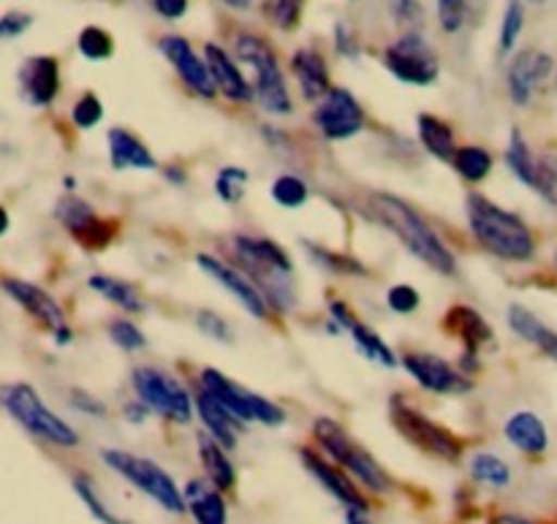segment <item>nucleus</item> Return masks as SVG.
I'll list each match as a JSON object with an SVG mask.
<instances>
[{
    "mask_svg": "<svg viewBox=\"0 0 557 524\" xmlns=\"http://www.w3.org/2000/svg\"><path fill=\"white\" fill-rule=\"evenodd\" d=\"M368 207L370 215H373L381 226L389 228V232L395 234L419 261L433 266L441 275H455V255L449 253V248L441 242L438 234L428 226V221H424L408 201L397 199V196L392 194H373L368 199Z\"/></svg>",
    "mask_w": 557,
    "mask_h": 524,
    "instance_id": "f257e3e1",
    "label": "nucleus"
},
{
    "mask_svg": "<svg viewBox=\"0 0 557 524\" xmlns=\"http://www.w3.org/2000/svg\"><path fill=\"white\" fill-rule=\"evenodd\" d=\"M468 223L487 253L504 261H531L536 253V239L520 215L504 210L482 194L468 196Z\"/></svg>",
    "mask_w": 557,
    "mask_h": 524,
    "instance_id": "f03ea898",
    "label": "nucleus"
},
{
    "mask_svg": "<svg viewBox=\"0 0 557 524\" xmlns=\"http://www.w3.org/2000/svg\"><path fill=\"white\" fill-rule=\"evenodd\" d=\"M234 250H237V264L248 280L259 288L267 302L275 304L277 310H288L297 302V288H294V266L286 250L272 239L256 237H234Z\"/></svg>",
    "mask_w": 557,
    "mask_h": 524,
    "instance_id": "7ed1b4c3",
    "label": "nucleus"
},
{
    "mask_svg": "<svg viewBox=\"0 0 557 524\" xmlns=\"http://www.w3.org/2000/svg\"><path fill=\"white\" fill-rule=\"evenodd\" d=\"M234 49H237V60L253 68V96L259 98L261 109H267L270 114L292 112V96H288L275 49L253 33H243Z\"/></svg>",
    "mask_w": 557,
    "mask_h": 524,
    "instance_id": "20e7f679",
    "label": "nucleus"
},
{
    "mask_svg": "<svg viewBox=\"0 0 557 524\" xmlns=\"http://www.w3.org/2000/svg\"><path fill=\"white\" fill-rule=\"evenodd\" d=\"M101 457L103 462L117 473V476H123L125 482L134 484L141 495L156 500L163 511H169V514H183L185 511L183 492H180L174 478L169 476L158 462L128 454V451H120V449H107Z\"/></svg>",
    "mask_w": 557,
    "mask_h": 524,
    "instance_id": "39448f33",
    "label": "nucleus"
},
{
    "mask_svg": "<svg viewBox=\"0 0 557 524\" xmlns=\"http://www.w3.org/2000/svg\"><path fill=\"white\" fill-rule=\"evenodd\" d=\"M5 411L22 424L30 435L36 438L49 440L52 446L60 449H74L79 444V435L71 429V424H65L63 419L54 416L47 406L41 402V397L36 395V389L27 384H14L5 391Z\"/></svg>",
    "mask_w": 557,
    "mask_h": 524,
    "instance_id": "423d86ee",
    "label": "nucleus"
},
{
    "mask_svg": "<svg viewBox=\"0 0 557 524\" xmlns=\"http://www.w3.org/2000/svg\"><path fill=\"white\" fill-rule=\"evenodd\" d=\"M389 416H392V424L397 427V433H400L408 444L422 449L424 454L438 457V460H446V462H457L462 457L460 440H457L446 427L435 424L433 419L419 413L417 408L403 406L400 400H392Z\"/></svg>",
    "mask_w": 557,
    "mask_h": 524,
    "instance_id": "0eeeda50",
    "label": "nucleus"
},
{
    "mask_svg": "<svg viewBox=\"0 0 557 524\" xmlns=\"http://www.w3.org/2000/svg\"><path fill=\"white\" fill-rule=\"evenodd\" d=\"M384 65L403 85L428 87L438 79V54L422 33H406L389 43L384 52Z\"/></svg>",
    "mask_w": 557,
    "mask_h": 524,
    "instance_id": "6e6552de",
    "label": "nucleus"
},
{
    "mask_svg": "<svg viewBox=\"0 0 557 524\" xmlns=\"http://www.w3.org/2000/svg\"><path fill=\"white\" fill-rule=\"evenodd\" d=\"M134 391L139 402H145L152 413L163 419H172L177 424H188L194 416V402L188 391L169 378L166 373L156 367H136L134 370Z\"/></svg>",
    "mask_w": 557,
    "mask_h": 524,
    "instance_id": "1a4fd4ad",
    "label": "nucleus"
},
{
    "mask_svg": "<svg viewBox=\"0 0 557 524\" xmlns=\"http://www.w3.org/2000/svg\"><path fill=\"white\" fill-rule=\"evenodd\" d=\"M54 217L65 226V232L76 239L85 250H103L114 239V226L112 221H103L96 215L87 201L76 199V196H63L54 207Z\"/></svg>",
    "mask_w": 557,
    "mask_h": 524,
    "instance_id": "9d476101",
    "label": "nucleus"
},
{
    "mask_svg": "<svg viewBox=\"0 0 557 524\" xmlns=\"http://www.w3.org/2000/svg\"><path fill=\"white\" fill-rule=\"evenodd\" d=\"M313 123L319 125V130L326 139L341 141L357 136L364 128V123H368V117H364L362 103L354 98L351 90H346V87H332L330 96L315 109Z\"/></svg>",
    "mask_w": 557,
    "mask_h": 524,
    "instance_id": "9b49d317",
    "label": "nucleus"
},
{
    "mask_svg": "<svg viewBox=\"0 0 557 524\" xmlns=\"http://www.w3.org/2000/svg\"><path fill=\"white\" fill-rule=\"evenodd\" d=\"M506 163H509L511 174L520 179L522 185L536 190L544 199L557 201V166L549 163L547 158H536L528 147L525 136L520 130H511L509 147H506Z\"/></svg>",
    "mask_w": 557,
    "mask_h": 524,
    "instance_id": "f8f14e48",
    "label": "nucleus"
},
{
    "mask_svg": "<svg viewBox=\"0 0 557 524\" xmlns=\"http://www.w3.org/2000/svg\"><path fill=\"white\" fill-rule=\"evenodd\" d=\"M3 288L11 294V299H14L16 304H22V308L38 321V324H44L49 332H52L58 346H69L71 329L65 326L63 308H60V304L54 302L44 288L33 286V283H25V280H16V277H5Z\"/></svg>",
    "mask_w": 557,
    "mask_h": 524,
    "instance_id": "ddd939ff",
    "label": "nucleus"
},
{
    "mask_svg": "<svg viewBox=\"0 0 557 524\" xmlns=\"http://www.w3.org/2000/svg\"><path fill=\"white\" fill-rule=\"evenodd\" d=\"M403 364L408 375H413V380L433 395H466L473 389L471 380L460 370L433 353H408Z\"/></svg>",
    "mask_w": 557,
    "mask_h": 524,
    "instance_id": "4468645a",
    "label": "nucleus"
},
{
    "mask_svg": "<svg viewBox=\"0 0 557 524\" xmlns=\"http://www.w3.org/2000/svg\"><path fill=\"white\" fill-rule=\"evenodd\" d=\"M158 49H161L163 58L177 68L180 79H183L196 96L215 98L218 87L215 82H212L210 68H207V60H201L183 36H163L161 41H158Z\"/></svg>",
    "mask_w": 557,
    "mask_h": 524,
    "instance_id": "2eb2a0df",
    "label": "nucleus"
},
{
    "mask_svg": "<svg viewBox=\"0 0 557 524\" xmlns=\"http://www.w3.org/2000/svg\"><path fill=\"white\" fill-rule=\"evenodd\" d=\"M299 460H302V465L308 467L310 476H313L315 482H319L321 487L337 500V503H343L346 509L368 511V500H364V495L359 492L357 484L351 482V476H348L343 467L330 465V462H326L324 457L315 454L313 449H299Z\"/></svg>",
    "mask_w": 557,
    "mask_h": 524,
    "instance_id": "dca6fc26",
    "label": "nucleus"
},
{
    "mask_svg": "<svg viewBox=\"0 0 557 524\" xmlns=\"http://www.w3.org/2000/svg\"><path fill=\"white\" fill-rule=\"evenodd\" d=\"M196 261H199L201 270H205L212 280L221 283V286L226 288V291L232 294V297L237 299V302L243 304V308L248 310L253 319H267V315H270V310H267V299L261 297L259 288H256L253 283L243 275V272H237L234 266H228L226 261L215 259V255H207V253H201Z\"/></svg>",
    "mask_w": 557,
    "mask_h": 524,
    "instance_id": "f3484780",
    "label": "nucleus"
},
{
    "mask_svg": "<svg viewBox=\"0 0 557 524\" xmlns=\"http://www.w3.org/2000/svg\"><path fill=\"white\" fill-rule=\"evenodd\" d=\"M555 63L547 52L539 49H525L517 54L509 65V96L517 107H528L536 92V87L553 74Z\"/></svg>",
    "mask_w": 557,
    "mask_h": 524,
    "instance_id": "a211bd4d",
    "label": "nucleus"
},
{
    "mask_svg": "<svg viewBox=\"0 0 557 524\" xmlns=\"http://www.w3.org/2000/svg\"><path fill=\"white\" fill-rule=\"evenodd\" d=\"M20 87L22 96H25L33 107H49V103L58 98L60 90L58 60L49 58V54L27 58L20 68Z\"/></svg>",
    "mask_w": 557,
    "mask_h": 524,
    "instance_id": "6ab92c4d",
    "label": "nucleus"
},
{
    "mask_svg": "<svg viewBox=\"0 0 557 524\" xmlns=\"http://www.w3.org/2000/svg\"><path fill=\"white\" fill-rule=\"evenodd\" d=\"M205 58H207V68H210L212 82H215V87L228 98V101L245 103L253 98V87H250V82L245 79L243 71L237 68V63L228 58L226 49H221L218 43H207Z\"/></svg>",
    "mask_w": 557,
    "mask_h": 524,
    "instance_id": "aec40b11",
    "label": "nucleus"
},
{
    "mask_svg": "<svg viewBox=\"0 0 557 524\" xmlns=\"http://www.w3.org/2000/svg\"><path fill=\"white\" fill-rule=\"evenodd\" d=\"M201 389L207 391V395L215 397L218 402H221L223 408H226L228 413H232L237 422L248 424V422H256L253 419V391L243 389V386L232 384V380L226 378L223 373H218V370H205L201 373Z\"/></svg>",
    "mask_w": 557,
    "mask_h": 524,
    "instance_id": "412c9836",
    "label": "nucleus"
},
{
    "mask_svg": "<svg viewBox=\"0 0 557 524\" xmlns=\"http://www.w3.org/2000/svg\"><path fill=\"white\" fill-rule=\"evenodd\" d=\"M185 511L194 516L196 524H228V509L223 500L221 489L212 487L210 482H194L185 484Z\"/></svg>",
    "mask_w": 557,
    "mask_h": 524,
    "instance_id": "4be33fe9",
    "label": "nucleus"
},
{
    "mask_svg": "<svg viewBox=\"0 0 557 524\" xmlns=\"http://www.w3.org/2000/svg\"><path fill=\"white\" fill-rule=\"evenodd\" d=\"M292 68L308 101H324L330 96V71H326L324 58L315 49H297L292 58Z\"/></svg>",
    "mask_w": 557,
    "mask_h": 524,
    "instance_id": "5701e85b",
    "label": "nucleus"
},
{
    "mask_svg": "<svg viewBox=\"0 0 557 524\" xmlns=\"http://www.w3.org/2000/svg\"><path fill=\"white\" fill-rule=\"evenodd\" d=\"M196 411H199L205 427L210 429V435L223 446V449L232 451L234 446H237V433L243 429V422H237V419H234L215 397L207 395L205 389L196 391Z\"/></svg>",
    "mask_w": 557,
    "mask_h": 524,
    "instance_id": "b1692460",
    "label": "nucleus"
},
{
    "mask_svg": "<svg viewBox=\"0 0 557 524\" xmlns=\"http://www.w3.org/2000/svg\"><path fill=\"white\" fill-rule=\"evenodd\" d=\"M446 329L455 337H460L468 353H476L479 348L493 342V326L484 321L482 313H476L473 308H466V304H457V308H451L446 313Z\"/></svg>",
    "mask_w": 557,
    "mask_h": 524,
    "instance_id": "393cba45",
    "label": "nucleus"
},
{
    "mask_svg": "<svg viewBox=\"0 0 557 524\" xmlns=\"http://www.w3.org/2000/svg\"><path fill=\"white\" fill-rule=\"evenodd\" d=\"M109 163H112V169H117V172H123V169L150 172V169L158 166L152 152L125 128L109 130Z\"/></svg>",
    "mask_w": 557,
    "mask_h": 524,
    "instance_id": "a878e982",
    "label": "nucleus"
},
{
    "mask_svg": "<svg viewBox=\"0 0 557 524\" xmlns=\"http://www.w3.org/2000/svg\"><path fill=\"white\" fill-rule=\"evenodd\" d=\"M506 440H509L515 449H520L522 454H531V457H539L547 451V427H544L542 419L536 416V413H515V416L506 422Z\"/></svg>",
    "mask_w": 557,
    "mask_h": 524,
    "instance_id": "bb28decb",
    "label": "nucleus"
},
{
    "mask_svg": "<svg viewBox=\"0 0 557 524\" xmlns=\"http://www.w3.org/2000/svg\"><path fill=\"white\" fill-rule=\"evenodd\" d=\"M199 457L201 465H205L207 482L221 489V492H232L234 484H237V471H234L226 449L212 435H199Z\"/></svg>",
    "mask_w": 557,
    "mask_h": 524,
    "instance_id": "cd10ccee",
    "label": "nucleus"
},
{
    "mask_svg": "<svg viewBox=\"0 0 557 524\" xmlns=\"http://www.w3.org/2000/svg\"><path fill=\"white\" fill-rule=\"evenodd\" d=\"M337 465H341L343 471H348V476L357 478V482L362 484V487H368L370 492H375V495L389 492V487H392L389 476H386L384 467H381L379 462H375L373 457L362 449V446H357V444L348 446L346 457H343Z\"/></svg>",
    "mask_w": 557,
    "mask_h": 524,
    "instance_id": "c85d7f7f",
    "label": "nucleus"
},
{
    "mask_svg": "<svg viewBox=\"0 0 557 524\" xmlns=\"http://www.w3.org/2000/svg\"><path fill=\"white\" fill-rule=\"evenodd\" d=\"M509 326L522 337V340L533 342L536 348H542L547 357H553L557 362V335L553 329L542 324L531 310L520 308V304H511L509 308Z\"/></svg>",
    "mask_w": 557,
    "mask_h": 524,
    "instance_id": "c756f323",
    "label": "nucleus"
},
{
    "mask_svg": "<svg viewBox=\"0 0 557 524\" xmlns=\"http://www.w3.org/2000/svg\"><path fill=\"white\" fill-rule=\"evenodd\" d=\"M419 139H422L424 150L430 155L441 158V161H451L455 158V130H451L449 123H444L441 117H433V114H419Z\"/></svg>",
    "mask_w": 557,
    "mask_h": 524,
    "instance_id": "7c9ffc66",
    "label": "nucleus"
},
{
    "mask_svg": "<svg viewBox=\"0 0 557 524\" xmlns=\"http://www.w3.org/2000/svg\"><path fill=\"white\" fill-rule=\"evenodd\" d=\"M90 288L101 294V297H107L109 302L117 304V308L128 310V313H145L147 308L145 299H141V294L136 291L131 283L117 280V277H109V275H92Z\"/></svg>",
    "mask_w": 557,
    "mask_h": 524,
    "instance_id": "2f4dec72",
    "label": "nucleus"
},
{
    "mask_svg": "<svg viewBox=\"0 0 557 524\" xmlns=\"http://www.w3.org/2000/svg\"><path fill=\"white\" fill-rule=\"evenodd\" d=\"M351 337H354V346H357V351L362 353L368 362L379 364V367H386V370L397 367V359H395V353H392V348L386 346V342L381 340V337L375 335L370 326L359 324L357 321V324L351 326Z\"/></svg>",
    "mask_w": 557,
    "mask_h": 524,
    "instance_id": "473e14b6",
    "label": "nucleus"
},
{
    "mask_svg": "<svg viewBox=\"0 0 557 524\" xmlns=\"http://www.w3.org/2000/svg\"><path fill=\"white\" fill-rule=\"evenodd\" d=\"M451 166L468 183H482L490 174V169H493V155L484 147H457Z\"/></svg>",
    "mask_w": 557,
    "mask_h": 524,
    "instance_id": "72a5a7b5",
    "label": "nucleus"
},
{
    "mask_svg": "<svg viewBox=\"0 0 557 524\" xmlns=\"http://www.w3.org/2000/svg\"><path fill=\"white\" fill-rule=\"evenodd\" d=\"M471 476H473V482L487 484V487H493V489H506L511 484V467L506 465L500 457L482 451V454L473 457Z\"/></svg>",
    "mask_w": 557,
    "mask_h": 524,
    "instance_id": "f704fd0d",
    "label": "nucleus"
},
{
    "mask_svg": "<svg viewBox=\"0 0 557 524\" xmlns=\"http://www.w3.org/2000/svg\"><path fill=\"white\" fill-rule=\"evenodd\" d=\"M74 492L79 495V500L85 503V509L90 511V516L96 522H101V524H128V522L120 520V516L114 514V511L109 509L107 503H103L101 495H98V489H96V484H92V478L85 476V473L74 478Z\"/></svg>",
    "mask_w": 557,
    "mask_h": 524,
    "instance_id": "c9c22d12",
    "label": "nucleus"
},
{
    "mask_svg": "<svg viewBox=\"0 0 557 524\" xmlns=\"http://www.w3.org/2000/svg\"><path fill=\"white\" fill-rule=\"evenodd\" d=\"M305 248H308L310 259H313L319 266H324L326 272H332V275H346V277L357 275V277H362L364 272H368V270H364V264H359L354 255L332 253V250L319 248V245H313V242H305Z\"/></svg>",
    "mask_w": 557,
    "mask_h": 524,
    "instance_id": "e433bc0d",
    "label": "nucleus"
},
{
    "mask_svg": "<svg viewBox=\"0 0 557 524\" xmlns=\"http://www.w3.org/2000/svg\"><path fill=\"white\" fill-rule=\"evenodd\" d=\"M308 185L299 177H294V174H283V177H277L275 183H272V199H275V204L286 207V210L302 207L305 201H308Z\"/></svg>",
    "mask_w": 557,
    "mask_h": 524,
    "instance_id": "4c0bfd02",
    "label": "nucleus"
},
{
    "mask_svg": "<svg viewBox=\"0 0 557 524\" xmlns=\"http://www.w3.org/2000/svg\"><path fill=\"white\" fill-rule=\"evenodd\" d=\"M264 16L281 30H294L302 20L305 0H264Z\"/></svg>",
    "mask_w": 557,
    "mask_h": 524,
    "instance_id": "58836bf2",
    "label": "nucleus"
},
{
    "mask_svg": "<svg viewBox=\"0 0 557 524\" xmlns=\"http://www.w3.org/2000/svg\"><path fill=\"white\" fill-rule=\"evenodd\" d=\"M76 43H79V52L85 54L87 60H107L112 58L114 52V38L96 25L85 27V30L79 33V41Z\"/></svg>",
    "mask_w": 557,
    "mask_h": 524,
    "instance_id": "ea45409f",
    "label": "nucleus"
},
{
    "mask_svg": "<svg viewBox=\"0 0 557 524\" xmlns=\"http://www.w3.org/2000/svg\"><path fill=\"white\" fill-rule=\"evenodd\" d=\"M245 185H248V172L239 166H223L215 177V194L221 196L226 204H234L245 196Z\"/></svg>",
    "mask_w": 557,
    "mask_h": 524,
    "instance_id": "a19ab883",
    "label": "nucleus"
},
{
    "mask_svg": "<svg viewBox=\"0 0 557 524\" xmlns=\"http://www.w3.org/2000/svg\"><path fill=\"white\" fill-rule=\"evenodd\" d=\"M473 0H438V25L444 33H460L471 14Z\"/></svg>",
    "mask_w": 557,
    "mask_h": 524,
    "instance_id": "79ce46f5",
    "label": "nucleus"
},
{
    "mask_svg": "<svg viewBox=\"0 0 557 524\" xmlns=\"http://www.w3.org/2000/svg\"><path fill=\"white\" fill-rule=\"evenodd\" d=\"M522 25H525V9L520 0H509L504 14V25H500V52H511L515 43L520 41Z\"/></svg>",
    "mask_w": 557,
    "mask_h": 524,
    "instance_id": "37998d69",
    "label": "nucleus"
},
{
    "mask_svg": "<svg viewBox=\"0 0 557 524\" xmlns=\"http://www.w3.org/2000/svg\"><path fill=\"white\" fill-rule=\"evenodd\" d=\"M109 337H112L114 346L123 348V351H141V348L147 346L145 335H141V329L134 321H112V324H109Z\"/></svg>",
    "mask_w": 557,
    "mask_h": 524,
    "instance_id": "c03bdc74",
    "label": "nucleus"
},
{
    "mask_svg": "<svg viewBox=\"0 0 557 524\" xmlns=\"http://www.w3.org/2000/svg\"><path fill=\"white\" fill-rule=\"evenodd\" d=\"M71 117H74V123L79 125V128H85V130L96 128V125L103 120V107H101V101H98L96 92H85V96L76 101Z\"/></svg>",
    "mask_w": 557,
    "mask_h": 524,
    "instance_id": "a18cd8bd",
    "label": "nucleus"
},
{
    "mask_svg": "<svg viewBox=\"0 0 557 524\" xmlns=\"http://www.w3.org/2000/svg\"><path fill=\"white\" fill-rule=\"evenodd\" d=\"M196 326L215 342H232V329H228L226 321L218 313H212V310H199V313H196Z\"/></svg>",
    "mask_w": 557,
    "mask_h": 524,
    "instance_id": "49530a36",
    "label": "nucleus"
},
{
    "mask_svg": "<svg viewBox=\"0 0 557 524\" xmlns=\"http://www.w3.org/2000/svg\"><path fill=\"white\" fill-rule=\"evenodd\" d=\"M392 11H395L397 25L411 27L408 33H419L417 27L424 22V9L419 0H395V3H392Z\"/></svg>",
    "mask_w": 557,
    "mask_h": 524,
    "instance_id": "de8ad7c7",
    "label": "nucleus"
},
{
    "mask_svg": "<svg viewBox=\"0 0 557 524\" xmlns=\"http://www.w3.org/2000/svg\"><path fill=\"white\" fill-rule=\"evenodd\" d=\"M419 302H422V299H419V291L417 288L406 286V283H403V286L389 288V294H386V304H389L395 313H403V315L413 313V310L419 308Z\"/></svg>",
    "mask_w": 557,
    "mask_h": 524,
    "instance_id": "09e8293b",
    "label": "nucleus"
},
{
    "mask_svg": "<svg viewBox=\"0 0 557 524\" xmlns=\"http://www.w3.org/2000/svg\"><path fill=\"white\" fill-rule=\"evenodd\" d=\"M30 25H33L30 14H25V11H9V14L0 16V41H9V38L22 36Z\"/></svg>",
    "mask_w": 557,
    "mask_h": 524,
    "instance_id": "8fccbe9b",
    "label": "nucleus"
},
{
    "mask_svg": "<svg viewBox=\"0 0 557 524\" xmlns=\"http://www.w3.org/2000/svg\"><path fill=\"white\" fill-rule=\"evenodd\" d=\"M335 47H337V52L346 54V58H359L357 38H354L351 27L343 25V22H337V27H335Z\"/></svg>",
    "mask_w": 557,
    "mask_h": 524,
    "instance_id": "3c124183",
    "label": "nucleus"
},
{
    "mask_svg": "<svg viewBox=\"0 0 557 524\" xmlns=\"http://www.w3.org/2000/svg\"><path fill=\"white\" fill-rule=\"evenodd\" d=\"M71 402H74L76 411L90 413V416H103V413H107V411H103L101 402L96 400V397L87 395V391H82V389H74V391H71Z\"/></svg>",
    "mask_w": 557,
    "mask_h": 524,
    "instance_id": "603ef678",
    "label": "nucleus"
},
{
    "mask_svg": "<svg viewBox=\"0 0 557 524\" xmlns=\"http://www.w3.org/2000/svg\"><path fill=\"white\" fill-rule=\"evenodd\" d=\"M152 9L163 16V20H180L188 11V0H152Z\"/></svg>",
    "mask_w": 557,
    "mask_h": 524,
    "instance_id": "864d4df0",
    "label": "nucleus"
},
{
    "mask_svg": "<svg viewBox=\"0 0 557 524\" xmlns=\"http://www.w3.org/2000/svg\"><path fill=\"white\" fill-rule=\"evenodd\" d=\"M330 313H332V319L337 321V326H341V329L351 332V326L357 324V315L351 313V308H348L346 302H332Z\"/></svg>",
    "mask_w": 557,
    "mask_h": 524,
    "instance_id": "5fc2aeb1",
    "label": "nucleus"
},
{
    "mask_svg": "<svg viewBox=\"0 0 557 524\" xmlns=\"http://www.w3.org/2000/svg\"><path fill=\"white\" fill-rule=\"evenodd\" d=\"M123 413H125V419H128V422L141 424V422H145L147 413H152V411L145 406V402H131V406H125Z\"/></svg>",
    "mask_w": 557,
    "mask_h": 524,
    "instance_id": "6e6d98bb",
    "label": "nucleus"
},
{
    "mask_svg": "<svg viewBox=\"0 0 557 524\" xmlns=\"http://www.w3.org/2000/svg\"><path fill=\"white\" fill-rule=\"evenodd\" d=\"M346 524H373V520L368 516V511L346 509Z\"/></svg>",
    "mask_w": 557,
    "mask_h": 524,
    "instance_id": "4d7b16f0",
    "label": "nucleus"
},
{
    "mask_svg": "<svg viewBox=\"0 0 557 524\" xmlns=\"http://www.w3.org/2000/svg\"><path fill=\"white\" fill-rule=\"evenodd\" d=\"M493 524H536L533 520H528V516H517V514H500L498 520Z\"/></svg>",
    "mask_w": 557,
    "mask_h": 524,
    "instance_id": "13d9d810",
    "label": "nucleus"
},
{
    "mask_svg": "<svg viewBox=\"0 0 557 524\" xmlns=\"http://www.w3.org/2000/svg\"><path fill=\"white\" fill-rule=\"evenodd\" d=\"M166 179H169V183H185V174L177 172V166H169L166 169Z\"/></svg>",
    "mask_w": 557,
    "mask_h": 524,
    "instance_id": "bf43d9fd",
    "label": "nucleus"
},
{
    "mask_svg": "<svg viewBox=\"0 0 557 524\" xmlns=\"http://www.w3.org/2000/svg\"><path fill=\"white\" fill-rule=\"evenodd\" d=\"M221 3H226L228 9L245 11V9H250V3H253V0H221Z\"/></svg>",
    "mask_w": 557,
    "mask_h": 524,
    "instance_id": "052dcab7",
    "label": "nucleus"
},
{
    "mask_svg": "<svg viewBox=\"0 0 557 524\" xmlns=\"http://www.w3.org/2000/svg\"><path fill=\"white\" fill-rule=\"evenodd\" d=\"M5 228H9V215H5V210L0 207V237L5 234Z\"/></svg>",
    "mask_w": 557,
    "mask_h": 524,
    "instance_id": "680f3d73",
    "label": "nucleus"
},
{
    "mask_svg": "<svg viewBox=\"0 0 557 524\" xmlns=\"http://www.w3.org/2000/svg\"><path fill=\"white\" fill-rule=\"evenodd\" d=\"M531 3H536V5H542V3H547V0H531Z\"/></svg>",
    "mask_w": 557,
    "mask_h": 524,
    "instance_id": "e2e57ef3",
    "label": "nucleus"
}]
</instances>
